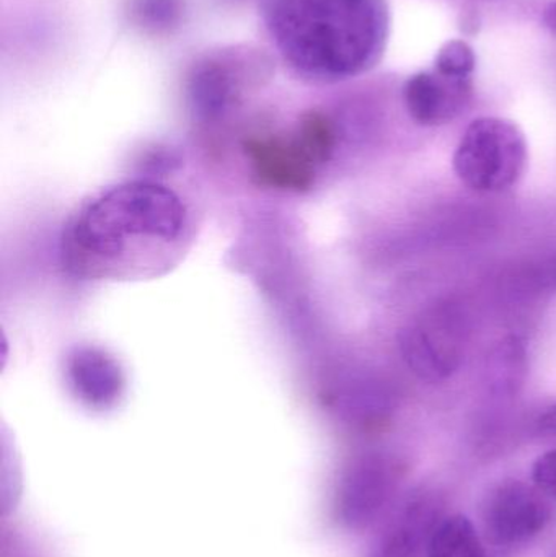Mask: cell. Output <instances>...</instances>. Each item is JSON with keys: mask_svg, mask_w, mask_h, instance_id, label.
<instances>
[{"mask_svg": "<svg viewBox=\"0 0 556 557\" xmlns=\"http://www.w3.org/2000/svg\"><path fill=\"white\" fill-rule=\"evenodd\" d=\"M191 244L182 198L160 183L134 180L95 193L72 212L59 260L77 281H152L178 267Z\"/></svg>", "mask_w": 556, "mask_h": 557, "instance_id": "1", "label": "cell"}, {"mask_svg": "<svg viewBox=\"0 0 556 557\" xmlns=\"http://www.w3.org/2000/svg\"><path fill=\"white\" fill-rule=\"evenodd\" d=\"M260 16L284 64L322 85L375 67L391 23L385 0H260Z\"/></svg>", "mask_w": 556, "mask_h": 557, "instance_id": "2", "label": "cell"}, {"mask_svg": "<svg viewBox=\"0 0 556 557\" xmlns=\"http://www.w3.org/2000/svg\"><path fill=\"white\" fill-rule=\"evenodd\" d=\"M270 58L251 46H228L199 55L185 78L186 101L199 121H218L270 77Z\"/></svg>", "mask_w": 556, "mask_h": 557, "instance_id": "3", "label": "cell"}, {"mask_svg": "<svg viewBox=\"0 0 556 557\" xmlns=\"http://www.w3.org/2000/svg\"><path fill=\"white\" fill-rule=\"evenodd\" d=\"M528 157V140L518 124L505 117H479L457 146L454 170L473 191L503 193L518 185Z\"/></svg>", "mask_w": 556, "mask_h": 557, "instance_id": "4", "label": "cell"}, {"mask_svg": "<svg viewBox=\"0 0 556 557\" xmlns=\"http://www.w3.org/2000/svg\"><path fill=\"white\" fill-rule=\"evenodd\" d=\"M552 519L547 496L532 484L506 481L486 496L482 509L486 539L496 546L531 542Z\"/></svg>", "mask_w": 556, "mask_h": 557, "instance_id": "5", "label": "cell"}, {"mask_svg": "<svg viewBox=\"0 0 556 557\" xmlns=\"http://www.w3.org/2000/svg\"><path fill=\"white\" fill-rule=\"evenodd\" d=\"M473 98V77L418 72L404 85V103L421 126H443L459 117Z\"/></svg>", "mask_w": 556, "mask_h": 557, "instance_id": "6", "label": "cell"}, {"mask_svg": "<svg viewBox=\"0 0 556 557\" xmlns=\"http://www.w3.org/2000/svg\"><path fill=\"white\" fill-rule=\"evenodd\" d=\"M245 147L258 175L284 188L310 186L317 166L322 165V160L297 127L289 136L251 137Z\"/></svg>", "mask_w": 556, "mask_h": 557, "instance_id": "7", "label": "cell"}, {"mask_svg": "<svg viewBox=\"0 0 556 557\" xmlns=\"http://www.w3.org/2000/svg\"><path fill=\"white\" fill-rule=\"evenodd\" d=\"M65 375L75 395L90 408H111L123 395V370L98 347H75L69 354Z\"/></svg>", "mask_w": 556, "mask_h": 557, "instance_id": "8", "label": "cell"}, {"mask_svg": "<svg viewBox=\"0 0 556 557\" xmlns=\"http://www.w3.org/2000/svg\"><path fill=\"white\" fill-rule=\"evenodd\" d=\"M428 557H485L482 539L469 517L444 519L431 533Z\"/></svg>", "mask_w": 556, "mask_h": 557, "instance_id": "9", "label": "cell"}, {"mask_svg": "<svg viewBox=\"0 0 556 557\" xmlns=\"http://www.w3.org/2000/svg\"><path fill=\"white\" fill-rule=\"evenodd\" d=\"M185 0H127L131 23L147 35H169L182 25Z\"/></svg>", "mask_w": 556, "mask_h": 557, "instance_id": "10", "label": "cell"}, {"mask_svg": "<svg viewBox=\"0 0 556 557\" xmlns=\"http://www.w3.org/2000/svg\"><path fill=\"white\" fill-rule=\"evenodd\" d=\"M477 55L472 46L464 39H450L444 42L434 59V69L441 74L454 77H473Z\"/></svg>", "mask_w": 556, "mask_h": 557, "instance_id": "11", "label": "cell"}, {"mask_svg": "<svg viewBox=\"0 0 556 557\" xmlns=\"http://www.w3.org/2000/svg\"><path fill=\"white\" fill-rule=\"evenodd\" d=\"M532 483L545 496L556 499V448L541 455L532 465Z\"/></svg>", "mask_w": 556, "mask_h": 557, "instance_id": "12", "label": "cell"}, {"mask_svg": "<svg viewBox=\"0 0 556 557\" xmlns=\"http://www.w3.org/2000/svg\"><path fill=\"white\" fill-rule=\"evenodd\" d=\"M544 23L548 29L556 33V0L551 3V5L545 9L544 12Z\"/></svg>", "mask_w": 556, "mask_h": 557, "instance_id": "13", "label": "cell"}, {"mask_svg": "<svg viewBox=\"0 0 556 557\" xmlns=\"http://www.w3.org/2000/svg\"><path fill=\"white\" fill-rule=\"evenodd\" d=\"M542 424H544L547 429H554V431H556V408L551 409V411L544 416V419H542Z\"/></svg>", "mask_w": 556, "mask_h": 557, "instance_id": "14", "label": "cell"}]
</instances>
